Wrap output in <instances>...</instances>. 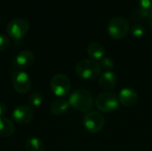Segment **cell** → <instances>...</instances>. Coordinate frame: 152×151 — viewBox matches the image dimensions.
<instances>
[{"mask_svg":"<svg viewBox=\"0 0 152 151\" xmlns=\"http://www.w3.org/2000/svg\"><path fill=\"white\" fill-rule=\"evenodd\" d=\"M100 66L102 69H103L105 71H111L114 69V61L110 57H103L100 62H99Z\"/></svg>","mask_w":152,"mask_h":151,"instance_id":"obj_20","label":"cell"},{"mask_svg":"<svg viewBox=\"0 0 152 151\" xmlns=\"http://www.w3.org/2000/svg\"><path fill=\"white\" fill-rule=\"evenodd\" d=\"M26 151H45L43 142L37 137L29 138L25 144Z\"/></svg>","mask_w":152,"mask_h":151,"instance_id":"obj_16","label":"cell"},{"mask_svg":"<svg viewBox=\"0 0 152 151\" xmlns=\"http://www.w3.org/2000/svg\"><path fill=\"white\" fill-rule=\"evenodd\" d=\"M9 38L4 34H0V52L5 50L9 46Z\"/></svg>","mask_w":152,"mask_h":151,"instance_id":"obj_21","label":"cell"},{"mask_svg":"<svg viewBox=\"0 0 152 151\" xmlns=\"http://www.w3.org/2000/svg\"><path fill=\"white\" fill-rule=\"evenodd\" d=\"M29 23L23 18L12 19L6 27V32L8 36L15 40L21 39L28 31Z\"/></svg>","mask_w":152,"mask_h":151,"instance_id":"obj_6","label":"cell"},{"mask_svg":"<svg viewBox=\"0 0 152 151\" xmlns=\"http://www.w3.org/2000/svg\"><path fill=\"white\" fill-rule=\"evenodd\" d=\"M14 130H15L14 125L10 119L4 117H0V136L1 137L12 136L14 133Z\"/></svg>","mask_w":152,"mask_h":151,"instance_id":"obj_15","label":"cell"},{"mask_svg":"<svg viewBox=\"0 0 152 151\" xmlns=\"http://www.w3.org/2000/svg\"><path fill=\"white\" fill-rule=\"evenodd\" d=\"M118 100L123 106L133 107L138 101V94L132 88H124L119 92Z\"/></svg>","mask_w":152,"mask_h":151,"instance_id":"obj_12","label":"cell"},{"mask_svg":"<svg viewBox=\"0 0 152 151\" xmlns=\"http://www.w3.org/2000/svg\"><path fill=\"white\" fill-rule=\"evenodd\" d=\"M69 103L78 111L89 112L94 108V100L89 91L86 89H77L69 95Z\"/></svg>","mask_w":152,"mask_h":151,"instance_id":"obj_1","label":"cell"},{"mask_svg":"<svg viewBox=\"0 0 152 151\" xmlns=\"http://www.w3.org/2000/svg\"><path fill=\"white\" fill-rule=\"evenodd\" d=\"M106 124L104 116L99 111H89L87 112L83 119V125L85 128L93 133L101 132Z\"/></svg>","mask_w":152,"mask_h":151,"instance_id":"obj_5","label":"cell"},{"mask_svg":"<svg viewBox=\"0 0 152 151\" xmlns=\"http://www.w3.org/2000/svg\"><path fill=\"white\" fill-rule=\"evenodd\" d=\"M7 112V106L4 102H0V117H4Z\"/></svg>","mask_w":152,"mask_h":151,"instance_id":"obj_23","label":"cell"},{"mask_svg":"<svg viewBox=\"0 0 152 151\" xmlns=\"http://www.w3.org/2000/svg\"><path fill=\"white\" fill-rule=\"evenodd\" d=\"M117 76L112 71H104L100 76L99 85L100 87L105 92H110L117 85Z\"/></svg>","mask_w":152,"mask_h":151,"instance_id":"obj_11","label":"cell"},{"mask_svg":"<svg viewBox=\"0 0 152 151\" xmlns=\"http://www.w3.org/2000/svg\"><path fill=\"white\" fill-rule=\"evenodd\" d=\"M50 87L54 95L58 97H64L69 93L71 83L66 75L58 74L52 78Z\"/></svg>","mask_w":152,"mask_h":151,"instance_id":"obj_7","label":"cell"},{"mask_svg":"<svg viewBox=\"0 0 152 151\" xmlns=\"http://www.w3.org/2000/svg\"><path fill=\"white\" fill-rule=\"evenodd\" d=\"M12 84L19 93H26L31 88V79L28 73L22 70H14L12 73Z\"/></svg>","mask_w":152,"mask_h":151,"instance_id":"obj_8","label":"cell"},{"mask_svg":"<svg viewBox=\"0 0 152 151\" xmlns=\"http://www.w3.org/2000/svg\"><path fill=\"white\" fill-rule=\"evenodd\" d=\"M69 101L64 99H56L51 103V111L55 116H61L65 114L69 108Z\"/></svg>","mask_w":152,"mask_h":151,"instance_id":"obj_14","label":"cell"},{"mask_svg":"<svg viewBox=\"0 0 152 151\" xmlns=\"http://www.w3.org/2000/svg\"><path fill=\"white\" fill-rule=\"evenodd\" d=\"M149 24H150V27L152 30V11L151 12V14H150V17H149Z\"/></svg>","mask_w":152,"mask_h":151,"instance_id":"obj_24","label":"cell"},{"mask_svg":"<svg viewBox=\"0 0 152 151\" xmlns=\"http://www.w3.org/2000/svg\"><path fill=\"white\" fill-rule=\"evenodd\" d=\"M140 7H142L148 11H152V0H138Z\"/></svg>","mask_w":152,"mask_h":151,"instance_id":"obj_22","label":"cell"},{"mask_svg":"<svg viewBox=\"0 0 152 151\" xmlns=\"http://www.w3.org/2000/svg\"><path fill=\"white\" fill-rule=\"evenodd\" d=\"M146 32V28L142 24H134L131 28V34L134 37H142Z\"/></svg>","mask_w":152,"mask_h":151,"instance_id":"obj_19","label":"cell"},{"mask_svg":"<svg viewBox=\"0 0 152 151\" xmlns=\"http://www.w3.org/2000/svg\"><path fill=\"white\" fill-rule=\"evenodd\" d=\"M35 61V55L28 50H23L18 53L12 59V64L17 69H27L30 67Z\"/></svg>","mask_w":152,"mask_h":151,"instance_id":"obj_9","label":"cell"},{"mask_svg":"<svg viewBox=\"0 0 152 151\" xmlns=\"http://www.w3.org/2000/svg\"><path fill=\"white\" fill-rule=\"evenodd\" d=\"M88 55L94 61H101L105 54L104 47L97 42H92L87 46Z\"/></svg>","mask_w":152,"mask_h":151,"instance_id":"obj_13","label":"cell"},{"mask_svg":"<svg viewBox=\"0 0 152 151\" xmlns=\"http://www.w3.org/2000/svg\"><path fill=\"white\" fill-rule=\"evenodd\" d=\"M151 11H148L142 7H136L131 12V18L134 21H143L146 19H149Z\"/></svg>","mask_w":152,"mask_h":151,"instance_id":"obj_17","label":"cell"},{"mask_svg":"<svg viewBox=\"0 0 152 151\" xmlns=\"http://www.w3.org/2000/svg\"><path fill=\"white\" fill-rule=\"evenodd\" d=\"M129 29V21L126 17L123 16H116L112 18L108 24V33L116 40L124 38L127 35Z\"/></svg>","mask_w":152,"mask_h":151,"instance_id":"obj_4","label":"cell"},{"mask_svg":"<svg viewBox=\"0 0 152 151\" xmlns=\"http://www.w3.org/2000/svg\"><path fill=\"white\" fill-rule=\"evenodd\" d=\"M118 96L112 92H104L99 94L95 100V105L99 111L110 113L116 111L119 107Z\"/></svg>","mask_w":152,"mask_h":151,"instance_id":"obj_3","label":"cell"},{"mask_svg":"<svg viewBox=\"0 0 152 151\" xmlns=\"http://www.w3.org/2000/svg\"><path fill=\"white\" fill-rule=\"evenodd\" d=\"M102 68L98 61L93 59H84L76 65L77 75L85 80H94L101 76Z\"/></svg>","mask_w":152,"mask_h":151,"instance_id":"obj_2","label":"cell"},{"mask_svg":"<svg viewBox=\"0 0 152 151\" xmlns=\"http://www.w3.org/2000/svg\"><path fill=\"white\" fill-rule=\"evenodd\" d=\"M28 101L31 107H38L43 102V95L39 92H34L28 95Z\"/></svg>","mask_w":152,"mask_h":151,"instance_id":"obj_18","label":"cell"},{"mask_svg":"<svg viewBox=\"0 0 152 151\" xmlns=\"http://www.w3.org/2000/svg\"><path fill=\"white\" fill-rule=\"evenodd\" d=\"M12 118L13 122L19 125H26L29 123L33 118V110L27 105H20L16 107L12 113Z\"/></svg>","mask_w":152,"mask_h":151,"instance_id":"obj_10","label":"cell"}]
</instances>
